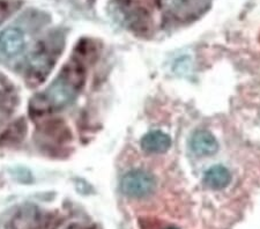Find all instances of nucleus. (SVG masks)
Returning <instances> with one entry per match:
<instances>
[{
	"instance_id": "1",
	"label": "nucleus",
	"mask_w": 260,
	"mask_h": 229,
	"mask_svg": "<svg viewBox=\"0 0 260 229\" xmlns=\"http://www.w3.org/2000/svg\"><path fill=\"white\" fill-rule=\"evenodd\" d=\"M82 83V76L79 70L66 68L52 85L40 95V100L48 109H60L74 100Z\"/></svg>"
},
{
	"instance_id": "2",
	"label": "nucleus",
	"mask_w": 260,
	"mask_h": 229,
	"mask_svg": "<svg viewBox=\"0 0 260 229\" xmlns=\"http://www.w3.org/2000/svg\"><path fill=\"white\" fill-rule=\"evenodd\" d=\"M156 189V180L146 170H132L125 174L120 181V190L129 198H146Z\"/></svg>"
},
{
	"instance_id": "3",
	"label": "nucleus",
	"mask_w": 260,
	"mask_h": 229,
	"mask_svg": "<svg viewBox=\"0 0 260 229\" xmlns=\"http://www.w3.org/2000/svg\"><path fill=\"white\" fill-rule=\"evenodd\" d=\"M26 49V37L16 27H8L0 32V58L13 59Z\"/></svg>"
},
{
	"instance_id": "4",
	"label": "nucleus",
	"mask_w": 260,
	"mask_h": 229,
	"mask_svg": "<svg viewBox=\"0 0 260 229\" xmlns=\"http://www.w3.org/2000/svg\"><path fill=\"white\" fill-rule=\"evenodd\" d=\"M191 151L199 156H211L219 151V143L211 132L199 130L190 140Z\"/></svg>"
},
{
	"instance_id": "5",
	"label": "nucleus",
	"mask_w": 260,
	"mask_h": 229,
	"mask_svg": "<svg viewBox=\"0 0 260 229\" xmlns=\"http://www.w3.org/2000/svg\"><path fill=\"white\" fill-rule=\"evenodd\" d=\"M141 148L150 154L166 153L171 146V138L162 131L146 133L140 141Z\"/></svg>"
},
{
	"instance_id": "6",
	"label": "nucleus",
	"mask_w": 260,
	"mask_h": 229,
	"mask_svg": "<svg viewBox=\"0 0 260 229\" xmlns=\"http://www.w3.org/2000/svg\"><path fill=\"white\" fill-rule=\"evenodd\" d=\"M232 182V174L223 166H214L204 175V184L208 189L222 190Z\"/></svg>"
},
{
	"instance_id": "7",
	"label": "nucleus",
	"mask_w": 260,
	"mask_h": 229,
	"mask_svg": "<svg viewBox=\"0 0 260 229\" xmlns=\"http://www.w3.org/2000/svg\"><path fill=\"white\" fill-rule=\"evenodd\" d=\"M168 229H177V228H173V227H171V228H168Z\"/></svg>"
}]
</instances>
